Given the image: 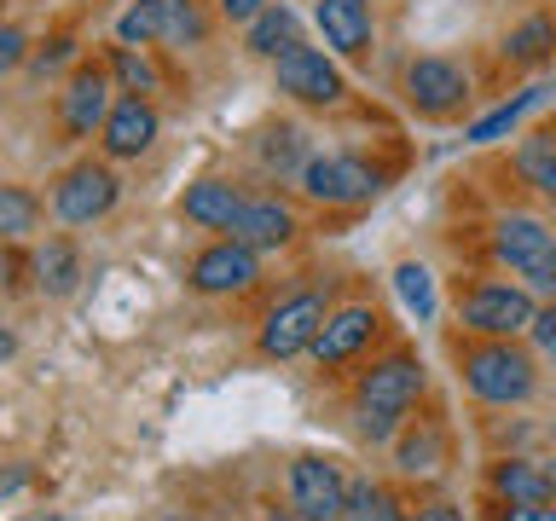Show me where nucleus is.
Returning a JSON list of instances; mask_svg holds the SVG:
<instances>
[{"label":"nucleus","mask_w":556,"mask_h":521,"mask_svg":"<svg viewBox=\"0 0 556 521\" xmlns=\"http://www.w3.org/2000/svg\"><path fill=\"white\" fill-rule=\"evenodd\" d=\"M417 394H424V365L412 354H389L377 359L371 371L359 377V434L371 446H389L400 423H406V411L417 406Z\"/></svg>","instance_id":"f257e3e1"},{"label":"nucleus","mask_w":556,"mask_h":521,"mask_svg":"<svg viewBox=\"0 0 556 521\" xmlns=\"http://www.w3.org/2000/svg\"><path fill=\"white\" fill-rule=\"evenodd\" d=\"M464 382L486 406H521V399H533L539 371H533V354H521L516 342H486L476 354H464Z\"/></svg>","instance_id":"f03ea898"},{"label":"nucleus","mask_w":556,"mask_h":521,"mask_svg":"<svg viewBox=\"0 0 556 521\" xmlns=\"http://www.w3.org/2000/svg\"><path fill=\"white\" fill-rule=\"evenodd\" d=\"M302 191L330 208H359L382 191V174L371 163H359V156H313L302 168Z\"/></svg>","instance_id":"7ed1b4c3"},{"label":"nucleus","mask_w":556,"mask_h":521,"mask_svg":"<svg viewBox=\"0 0 556 521\" xmlns=\"http://www.w3.org/2000/svg\"><path fill=\"white\" fill-rule=\"evenodd\" d=\"M533 290H516V284H476L464 295V325L476 336H493V342H510L533 325Z\"/></svg>","instance_id":"20e7f679"},{"label":"nucleus","mask_w":556,"mask_h":521,"mask_svg":"<svg viewBox=\"0 0 556 521\" xmlns=\"http://www.w3.org/2000/svg\"><path fill=\"white\" fill-rule=\"evenodd\" d=\"M273 69H278V87L295 104H319L325 111V104H342V93H348L342 69L325 47H290L285 59H273Z\"/></svg>","instance_id":"39448f33"},{"label":"nucleus","mask_w":556,"mask_h":521,"mask_svg":"<svg viewBox=\"0 0 556 521\" xmlns=\"http://www.w3.org/2000/svg\"><path fill=\"white\" fill-rule=\"evenodd\" d=\"M290 504L302 510L307 521H342L348 510V475L319 452H302L290 463Z\"/></svg>","instance_id":"423d86ee"},{"label":"nucleus","mask_w":556,"mask_h":521,"mask_svg":"<svg viewBox=\"0 0 556 521\" xmlns=\"http://www.w3.org/2000/svg\"><path fill=\"white\" fill-rule=\"evenodd\" d=\"M325 302L319 295H290V302H278L267 313V325H261V354L267 359H295V354H307L313 342H319V330H325Z\"/></svg>","instance_id":"0eeeda50"},{"label":"nucleus","mask_w":556,"mask_h":521,"mask_svg":"<svg viewBox=\"0 0 556 521\" xmlns=\"http://www.w3.org/2000/svg\"><path fill=\"white\" fill-rule=\"evenodd\" d=\"M116 174L104 168V163H76L59 180V191H52V208H59V220L64 226H93L104 220L116 208Z\"/></svg>","instance_id":"6e6552de"},{"label":"nucleus","mask_w":556,"mask_h":521,"mask_svg":"<svg viewBox=\"0 0 556 521\" xmlns=\"http://www.w3.org/2000/svg\"><path fill=\"white\" fill-rule=\"evenodd\" d=\"M406 99H412V111H424V116H452L469 99V76L452 59H412Z\"/></svg>","instance_id":"1a4fd4ad"},{"label":"nucleus","mask_w":556,"mask_h":521,"mask_svg":"<svg viewBox=\"0 0 556 521\" xmlns=\"http://www.w3.org/2000/svg\"><path fill=\"white\" fill-rule=\"evenodd\" d=\"M255 278H261V260H255V250H243L238 238L208 243V250L191 260V290H203V295H238V290H250Z\"/></svg>","instance_id":"9d476101"},{"label":"nucleus","mask_w":556,"mask_h":521,"mask_svg":"<svg viewBox=\"0 0 556 521\" xmlns=\"http://www.w3.org/2000/svg\"><path fill=\"white\" fill-rule=\"evenodd\" d=\"M111 81H104V69H76L64 87V99H59V116H64V128L87 139V134H99L104 128V116H111Z\"/></svg>","instance_id":"9b49d317"},{"label":"nucleus","mask_w":556,"mask_h":521,"mask_svg":"<svg viewBox=\"0 0 556 521\" xmlns=\"http://www.w3.org/2000/svg\"><path fill=\"white\" fill-rule=\"evenodd\" d=\"M493 250H498V260H510L516 272H533L539 260L556 255V232L539 215H504L493 226Z\"/></svg>","instance_id":"f8f14e48"},{"label":"nucleus","mask_w":556,"mask_h":521,"mask_svg":"<svg viewBox=\"0 0 556 521\" xmlns=\"http://www.w3.org/2000/svg\"><path fill=\"white\" fill-rule=\"evenodd\" d=\"M99 139H104V151H111V156H146L151 139H156V111L139 93L116 99L111 116H104V128H99Z\"/></svg>","instance_id":"ddd939ff"},{"label":"nucleus","mask_w":556,"mask_h":521,"mask_svg":"<svg viewBox=\"0 0 556 521\" xmlns=\"http://www.w3.org/2000/svg\"><path fill=\"white\" fill-rule=\"evenodd\" d=\"M313 17H319V35L330 52L354 59V52L371 47V0H319Z\"/></svg>","instance_id":"4468645a"},{"label":"nucleus","mask_w":556,"mask_h":521,"mask_svg":"<svg viewBox=\"0 0 556 521\" xmlns=\"http://www.w3.org/2000/svg\"><path fill=\"white\" fill-rule=\"evenodd\" d=\"M377 313L371 307H342V313H330L325 330H319V342H313V354H319V365H348L359 354L365 342L377 336Z\"/></svg>","instance_id":"2eb2a0df"},{"label":"nucleus","mask_w":556,"mask_h":521,"mask_svg":"<svg viewBox=\"0 0 556 521\" xmlns=\"http://www.w3.org/2000/svg\"><path fill=\"white\" fill-rule=\"evenodd\" d=\"M232 238L243 243V250H285V243L295 238V215L278 198H255V203H243V215L232 220Z\"/></svg>","instance_id":"dca6fc26"},{"label":"nucleus","mask_w":556,"mask_h":521,"mask_svg":"<svg viewBox=\"0 0 556 521\" xmlns=\"http://www.w3.org/2000/svg\"><path fill=\"white\" fill-rule=\"evenodd\" d=\"M180 215L191 226H203V232H232V220L243 215V198H238V186H226V180H198V186H186Z\"/></svg>","instance_id":"f3484780"},{"label":"nucleus","mask_w":556,"mask_h":521,"mask_svg":"<svg viewBox=\"0 0 556 521\" xmlns=\"http://www.w3.org/2000/svg\"><path fill=\"white\" fill-rule=\"evenodd\" d=\"M243 47H250L255 59H285L290 47H302V17H295L285 0H273L267 12H255L250 24H243Z\"/></svg>","instance_id":"a211bd4d"},{"label":"nucleus","mask_w":556,"mask_h":521,"mask_svg":"<svg viewBox=\"0 0 556 521\" xmlns=\"http://www.w3.org/2000/svg\"><path fill=\"white\" fill-rule=\"evenodd\" d=\"M493 493H498L504 504H556L551 469H545V463H528V458L493 463Z\"/></svg>","instance_id":"6ab92c4d"},{"label":"nucleus","mask_w":556,"mask_h":521,"mask_svg":"<svg viewBox=\"0 0 556 521\" xmlns=\"http://www.w3.org/2000/svg\"><path fill=\"white\" fill-rule=\"evenodd\" d=\"M35 284H41L47 295H70L81 284V255L70 238H47L41 250H35Z\"/></svg>","instance_id":"aec40b11"},{"label":"nucleus","mask_w":556,"mask_h":521,"mask_svg":"<svg viewBox=\"0 0 556 521\" xmlns=\"http://www.w3.org/2000/svg\"><path fill=\"white\" fill-rule=\"evenodd\" d=\"M551 47H556V17H545V12H533L528 24H516L504 35V59L510 64H545Z\"/></svg>","instance_id":"412c9836"},{"label":"nucleus","mask_w":556,"mask_h":521,"mask_svg":"<svg viewBox=\"0 0 556 521\" xmlns=\"http://www.w3.org/2000/svg\"><path fill=\"white\" fill-rule=\"evenodd\" d=\"M516 174L539 198H556V139H521L516 145Z\"/></svg>","instance_id":"4be33fe9"},{"label":"nucleus","mask_w":556,"mask_h":521,"mask_svg":"<svg viewBox=\"0 0 556 521\" xmlns=\"http://www.w3.org/2000/svg\"><path fill=\"white\" fill-rule=\"evenodd\" d=\"M394 295L406 302L412 319H434V272L424 260H400L394 267Z\"/></svg>","instance_id":"5701e85b"},{"label":"nucleus","mask_w":556,"mask_h":521,"mask_svg":"<svg viewBox=\"0 0 556 521\" xmlns=\"http://www.w3.org/2000/svg\"><path fill=\"white\" fill-rule=\"evenodd\" d=\"M163 29H168V0H134L128 12H122V47H146V41H163Z\"/></svg>","instance_id":"b1692460"},{"label":"nucleus","mask_w":556,"mask_h":521,"mask_svg":"<svg viewBox=\"0 0 556 521\" xmlns=\"http://www.w3.org/2000/svg\"><path fill=\"white\" fill-rule=\"evenodd\" d=\"M539 99H545V87H528V93H516L510 104H498V111H493V116H481V122H476V128H469V145H493V139H504V134H510V128H516V122H521V116H528V111H533V104H539Z\"/></svg>","instance_id":"393cba45"},{"label":"nucleus","mask_w":556,"mask_h":521,"mask_svg":"<svg viewBox=\"0 0 556 521\" xmlns=\"http://www.w3.org/2000/svg\"><path fill=\"white\" fill-rule=\"evenodd\" d=\"M342 521H406L400 516V504L382 493L377 481H348V510Z\"/></svg>","instance_id":"a878e982"},{"label":"nucleus","mask_w":556,"mask_h":521,"mask_svg":"<svg viewBox=\"0 0 556 521\" xmlns=\"http://www.w3.org/2000/svg\"><path fill=\"white\" fill-rule=\"evenodd\" d=\"M35 220H41V203H35L24 186H0V238H7V243L29 238Z\"/></svg>","instance_id":"bb28decb"},{"label":"nucleus","mask_w":556,"mask_h":521,"mask_svg":"<svg viewBox=\"0 0 556 521\" xmlns=\"http://www.w3.org/2000/svg\"><path fill=\"white\" fill-rule=\"evenodd\" d=\"M434 463H441V429H417L400 441V469L406 475H429Z\"/></svg>","instance_id":"cd10ccee"},{"label":"nucleus","mask_w":556,"mask_h":521,"mask_svg":"<svg viewBox=\"0 0 556 521\" xmlns=\"http://www.w3.org/2000/svg\"><path fill=\"white\" fill-rule=\"evenodd\" d=\"M208 35V17L191 7V0H168V29H163V41H174V47H198Z\"/></svg>","instance_id":"c85d7f7f"},{"label":"nucleus","mask_w":556,"mask_h":521,"mask_svg":"<svg viewBox=\"0 0 556 521\" xmlns=\"http://www.w3.org/2000/svg\"><path fill=\"white\" fill-rule=\"evenodd\" d=\"M116 81L128 87V93L146 99V93H156V64L139 47H116Z\"/></svg>","instance_id":"c756f323"},{"label":"nucleus","mask_w":556,"mask_h":521,"mask_svg":"<svg viewBox=\"0 0 556 521\" xmlns=\"http://www.w3.org/2000/svg\"><path fill=\"white\" fill-rule=\"evenodd\" d=\"M24 59H29V35L12 29V24H0V76H7V69H17Z\"/></svg>","instance_id":"7c9ffc66"},{"label":"nucleus","mask_w":556,"mask_h":521,"mask_svg":"<svg viewBox=\"0 0 556 521\" xmlns=\"http://www.w3.org/2000/svg\"><path fill=\"white\" fill-rule=\"evenodd\" d=\"M528 336H533V347H539V359H551V365H556V307H545V313H533Z\"/></svg>","instance_id":"2f4dec72"},{"label":"nucleus","mask_w":556,"mask_h":521,"mask_svg":"<svg viewBox=\"0 0 556 521\" xmlns=\"http://www.w3.org/2000/svg\"><path fill=\"white\" fill-rule=\"evenodd\" d=\"M70 59H76V41H52L47 52H35V76H47V69H59Z\"/></svg>","instance_id":"473e14b6"},{"label":"nucleus","mask_w":556,"mask_h":521,"mask_svg":"<svg viewBox=\"0 0 556 521\" xmlns=\"http://www.w3.org/2000/svg\"><path fill=\"white\" fill-rule=\"evenodd\" d=\"M267 7H273V0H220V12L232 17V24H250V17L267 12Z\"/></svg>","instance_id":"72a5a7b5"},{"label":"nucleus","mask_w":556,"mask_h":521,"mask_svg":"<svg viewBox=\"0 0 556 521\" xmlns=\"http://www.w3.org/2000/svg\"><path fill=\"white\" fill-rule=\"evenodd\" d=\"M504 521H556V510H551V504H510Z\"/></svg>","instance_id":"f704fd0d"},{"label":"nucleus","mask_w":556,"mask_h":521,"mask_svg":"<svg viewBox=\"0 0 556 521\" xmlns=\"http://www.w3.org/2000/svg\"><path fill=\"white\" fill-rule=\"evenodd\" d=\"M528 284H533L539 295H556V255H551V260H539V267L528 272Z\"/></svg>","instance_id":"c9c22d12"},{"label":"nucleus","mask_w":556,"mask_h":521,"mask_svg":"<svg viewBox=\"0 0 556 521\" xmlns=\"http://www.w3.org/2000/svg\"><path fill=\"white\" fill-rule=\"evenodd\" d=\"M417 521H464V510H452V504H429V510H417Z\"/></svg>","instance_id":"e433bc0d"},{"label":"nucleus","mask_w":556,"mask_h":521,"mask_svg":"<svg viewBox=\"0 0 556 521\" xmlns=\"http://www.w3.org/2000/svg\"><path fill=\"white\" fill-rule=\"evenodd\" d=\"M24 481H29V469H24V463H17V469H7V475H0V498H12Z\"/></svg>","instance_id":"4c0bfd02"},{"label":"nucleus","mask_w":556,"mask_h":521,"mask_svg":"<svg viewBox=\"0 0 556 521\" xmlns=\"http://www.w3.org/2000/svg\"><path fill=\"white\" fill-rule=\"evenodd\" d=\"M17 354V336H12V330H0V365H7Z\"/></svg>","instance_id":"58836bf2"},{"label":"nucleus","mask_w":556,"mask_h":521,"mask_svg":"<svg viewBox=\"0 0 556 521\" xmlns=\"http://www.w3.org/2000/svg\"><path fill=\"white\" fill-rule=\"evenodd\" d=\"M17 521H70V516H59V510H35V516H17Z\"/></svg>","instance_id":"ea45409f"},{"label":"nucleus","mask_w":556,"mask_h":521,"mask_svg":"<svg viewBox=\"0 0 556 521\" xmlns=\"http://www.w3.org/2000/svg\"><path fill=\"white\" fill-rule=\"evenodd\" d=\"M267 521H307L302 510H278V516H267Z\"/></svg>","instance_id":"a19ab883"},{"label":"nucleus","mask_w":556,"mask_h":521,"mask_svg":"<svg viewBox=\"0 0 556 521\" xmlns=\"http://www.w3.org/2000/svg\"><path fill=\"white\" fill-rule=\"evenodd\" d=\"M545 469H551V486H556V458H551V463H545Z\"/></svg>","instance_id":"79ce46f5"}]
</instances>
